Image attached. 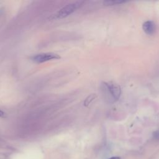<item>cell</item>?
<instances>
[{
  "mask_svg": "<svg viewBox=\"0 0 159 159\" xmlns=\"http://www.w3.org/2000/svg\"><path fill=\"white\" fill-rule=\"evenodd\" d=\"M102 88L105 98L109 102H115L120 98L121 90L118 84L112 82H104Z\"/></svg>",
  "mask_w": 159,
  "mask_h": 159,
  "instance_id": "cell-1",
  "label": "cell"
},
{
  "mask_svg": "<svg viewBox=\"0 0 159 159\" xmlns=\"http://www.w3.org/2000/svg\"><path fill=\"white\" fill-rule=\"evenodd\" d=\"M82 3L80 2H78L66 5L65 7L57 12V13L55 15V18L62 19L68 16L73 12H75L77 9H78L80 6L82 5Z\"/></svg>",
  "mask_w": 159,
  "mask_h": 159,
  "instance_id": "cell-2",
  "label": "cell"
},
{
  "mask_svg": "<svg viewBox=\"0 0 159 159\" xmlns=\"http://www.w3.org/2000/svg\"><path fill=\"white\" fill-rule=\"evenodd\" d=\"M61 58L58 54H54V53H42V54H39L37 55H35L32 56L31 59V61H33L35 63L37 64H41L46 62L48 61H52V60H57Z\"/></svg>",
  "mask_w": 159,
  "mask_h": 159,
  "instance_id": "cell-3",
  "label": "cell"
},
{
  "mask_svg": "<svg viewBox=\"0 0 159 159\" xmlns=\"http://www.w3.org/2000/svg\"><path fill=\"white\" fill-rule=\"evenodd\" d=\"M142 29L147 34L152 35L154 33L155 30V23L152 21H147L144 23Z\"/></svg>",
  "mask_w": 159,
  "mask_h": 159,
  "instance_id": "cell-4",
  "label": "cell"
},
{
  "mask_svg": "<svg viewBox=\"0 0 159 159\" xmlns=\"http://www.w3.org/2000/svg\"><path fill=\"white\" fill-rule=\"evenodd\" d=\"M5 116V113L3 111H2L1 109H0V117H4Z\"/></svg>",
  "mask_w": 159,
  "mask_h": 159,
  "instance_id": "cell-5",
  "label": "cell"
},
{
  "mask_svg": "<svg viewBox=\"0 0 159 159\" xmlns=\"http://www.w3.org/2000/svg\"><path fill=\"white\" fill-rule=\"evenodd\" d=\"M109 159H121V158L119 157H111Z\"/></svg>",
  "mask_w": 159,
  "mask_h": 159,
  "instance_id": "cell-6",
  "label": "cell"
}]
</instances>
